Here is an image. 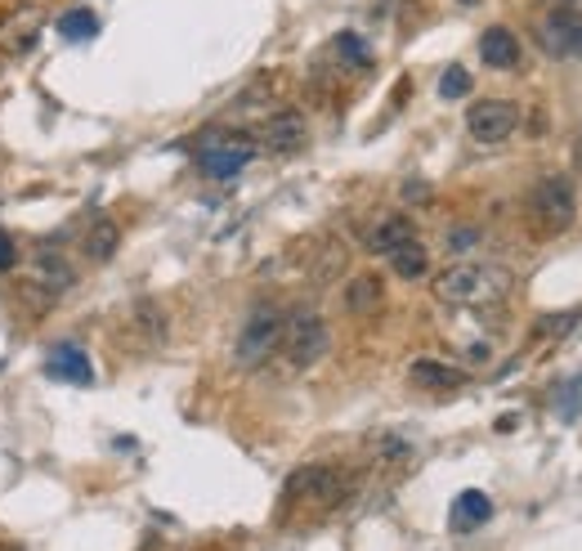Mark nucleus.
<instances>
[{
	"mask_svg": "<svg viewBox=\"0 0 582 551\" xmlns=\"http://www.w3.org/2000/svg\"><path fill=\"white\" fill-rule=\"evenodd\" d=\"M404 242H417V229H413L408 215H381L377 225L368 229V251H377V255H390Z\"/></svg>",
	"mask_w": 582,
	"mask_h": 551,
	"instance_id": "nucleus-16",
	"label": "nucleus"
},
{
	"mask_svg": "<svg viewBox=\"0 0 582 551\" xmlns=\"http://www.w3.org/2000/svg\"><path fill=\"white\" fill-rule=\"evenodd\" d=\"M0 551H23V547H0Z\"/></svg>",
	"mask_w": 582,
	"mask_h": 551,
	"instance_id": "nucleus-29",
	"label": "nucleus"
},
{
	"mask_svg": "<svg viewBox=\"0 0 582 551\" xmlns=\"http://www.w3.org/2000/svg\"><path fill=\"white\" fill-rule=\"evenodd\" d=\"M489 516H493V502H489V493H480V489H466V493H457V502H453V534H470V529H480V525H489Z\"/></svg>",
	"mask_w": 582,
	"mask_h": 551,
	"instance_id": "nucleus-17",
	"label": "nucleus"
},
{
	"mask_svg": "<svg viewBox=\"0 0 582 551\" xmlns=\"http://www.w3.org/2000/svg\"><path fill=\"white\" fill-rule=\"evenodd\" d=\"M440 95H444V99H466V95H470V72L453 63L444 77H440Z\"/></svg>",
	"mask_w": 582,
	"mask_h": 551,
	"instance_id": "nucleus-23",
	"label": "nucleus"
},
{
	"mask_svg": "<svg viewBox=\"0 0 582 551\" xmlns=\"http://www.w3.org/2000/svg\"><path fill=\"white\" fill-rule=\"evenodd\" d=\"M350 493H354V475L345 466L314 462V466L291 471V480L282 489V506L305 511V516H322V511H337Z\"/></svg>",
	"mask_w": 582,
	"mask_h": 551,
	"instance_id": "nucleus-2",
	"label": "nucleus"
},
{
	"mask_svg": "<svg viewBox=\"0 0 582 551\" xmlns=\"http://www.w3.org/2000/svg\"><path fill=\"white\" fill-rule=\"evenodd\" d=\"M41 27H46V14L41 10H10L5 18H0V54H27L36 50V41H41Z\"/></svg>",
	"mask_w": 582,
	"mask_h": 551,
	"instance_id": "nucleus-11",
	"label": "nucleus"
},
{
	"mask_svg": "<svg viewBox=\"0 0 582 551\" xmlns=\"http://www.w3.org/2000/svg\"><path fill=\"white\" fill-rule=\"evenodd\" d=\"M408 381L417 390H426V395H453V390L466 386V373L453 367V363H440V359H417L408 367Z\"/></svg>",
	"mask_w": 582,
	"mask_h": 551,
	"instance_id": "nucleus-14",
	"label": "nucleus"
},
{
	"mask_svg": "<svg viewBox=\"0 0 582 551\" xmlns=\"http://www.w3.org/2000/svg\"><path fill=\"white\" fill-rule=\"evenodd\" d=\"M404 198H408V202H426V198H430V189H426V184H408Z\"/></svg>",
	"mask_w": 582,
	"mask_h": 551,
	"instance_id": "nucleus-27",
	"label": "nucleus"
},
{
	"mask_svg": "<svg viewBox=\"0 0 582 551\" xmlns=\"http://www.w3.org/2000/svg\"><path fill=\"white\" fill-rule=\"evenodd\" d=\"M251 158H256V143H251V135L215 130V135H206V143H202L198 166H202L211 179H233L238 171H246Z\"/></svg>",
	"mask_w": 582,
	"mask_h": 551,
	"instance_id": "nucleus-8",
	"label": "nucleus"
},
{
	"mask_svg": "<svg viewBox=\"0 0 582 551\" xmlns=\"http://www.w3.org/2000/svg\"><path fill=\"white\" fill-rule=\"evenodd\" d=\"M520 130V108L511 99H476L466 113V135L476 143H506Z\"/></svg>",
	"mask_w": 582,
	"mask_h": 551,
	"instance_id": "nucleus-9",
	"label": "nucleus"
},
{
	"mask_svg": "<svg viewBox=\"0 0 582 551\" xmlns=\"http://www.w3.org/2000/svg\"><path fill=\"white\" fill-rule=\"evenodd\" d=\"M480 59L497 72H516L524 63V46H520V36L511 27H484L480 36Z\"/></svg>",
	"mask_w": 582,
	"mask_h": 551,
	"instance_id": "nucleus-13",
	"label": "nucleus"
},
{
	"mask_svg": "<svg viewBox=\"0 0 582 551\" xmlns=\"http://www.w3.org/2000/svg\"><path fill=\"white\" fill-rule=\"evenodd\" d=\"M430 291L434 301H444L453 310H489L511 297V274L484 261H457L430 278Z\"/></svg>",
	"mask_w": 582,
	"mask_h": 551,
	"instance_id": "nucleus-1",
	"label": "nucleus"
},
{
	"mask_svg": "<svg viewBox=\"0 0 582 551\" xmlns=\"http://www.w3.org/2000/svg\"><path fill=\"white\" fill-rule=\"evenodd\" d=\"M54 27L63 41H90V36H99V18L90 10H67V14H59Z\"/></svg>",
	"mask_w": 582,
	"mask_h": 551,
	"instance_id": "nucleus-20",
	"label": "nucleus"
},
{
	"mask_svg": "<svg viewBox=\"0 0 582 551\" xmlns=\"http://www.w3.org/2000/svg\"><path fill=\"white\" fill-rule=\"evenodd\" d=\"M72 287H77V270H72L59 251H36L31 255V265L23 274V291L36 301V310L54 305L63 291H72Z\"/></svg>",
	"mask_w": 582,
	"mask_h": 551,
	"instance_id": "nucleus-6",
	"label": "nucleus"
},
{
	"mask_svg": "<svg viewBox=\"0 0 582 551\" xmlns=\"http://www.w3.org/2000/svg\"><path fill=\"white\" fill-rule=\"evenodd\" d=\"M251 143L265 149V153H274V158H296L309 143V122H305V113H296V108H278V113H269L256 126Z\"/></svg>",
	"mask_w": 582,
	"mask_h": 551,
	"instance_id": "nucleus-7",
	"label": "nucleus"
},
{
	"mask_svg": "<svg viewBox=\"0 0 582 551\" xmlns=\"http://www.w3.org/2000/svg\"><path fill=\"white\" fill-rule=\"evenodd\" d=\"M578 220V202H573V184L565 175H547L533 184L529 193V225H537L542 238H556L565 229H573Z\"/></svg>",
	"mask_w": 582,
	"mask_h": 551,
	"instance_id": "nucleus-3",
	"label": "nucleus"
},
{
	"mask_svg": "<svg viewBox=\"0 0 582 551\" xmlns=\"http://www.w3.org/2000/svg\"><path fill=\"white\" fill-rule=\"evenodd\" d=\"M542 46L556 59H582V14L573 10H547L542 18Z\"/></svg>",
	"mask_w": 582,
	"mask_h": 551,
	"instance_id": "nucleus-10",
	"label": "nucleus"
},
{
	"mask_svg": "<svg viewBox=\"0 0 582 551\" xmlns=\"http://www.w3.org/2000/svg\"><path fill=\"white\" fill-rule=\"evenodd\" d=\"M476 238H480L476 229H461V234H448V247H453V251H461V247H470Z\"/></svg>",
	"mask_w": 582,
	"mask_h": 551,
	"instance_id": "nucleus-26",
	"label": "nucleus"
},
{
	"mask_svg": "<svg viewBox=\"0 0 582 551\" xmlns=\"http://www.w3.org/2000/svg\"><path fill=\"white\" fill-rule=\"evenodd\" d=\"M46 373H50L54 381H67V386H90V381H94V363H90V354H86L77 341H63V346L50 350Z\"/></svg>",
	"mask_w": 582,
	"mask_h": 551,
	"instance_id": "nucleus-12",
	"label": "nucleus"
},
{
	"mask_svg": "<svg viewBox=\"0 0 582 551\" xmlns=\"http://www.w3.org/2000/svg\"><path fill=\"white\" fill-rule=\"evenodd\" d=\"M14 261H18V251H14L10 234H5V229H0V274H5V270H14Z\"/></svg>",
	"mask_w": 582,
	"mask_h": 551,
	"instance_id": "nucleus-25",
	"label": "nucleus"
},
{
	"mask_svg": "<svg viewBox=\"0 0 582 551\" xmlns=\"http://www.w3.org/2000/svg\"><path fill=\"white\" fill-rule=\"evenodd\" d=\"M381 301H385V287L377 274H358L345 283V310L350 314H377Z\"/></svg>",
	"mask_w": 582,
	"mask_h": 551,
	"instance_id": "nucleus-18",
	"label": "nucleus"
},
{
	"mask_svg": "<svg viewBox=\"0 0 582 551\" xmlns=\"http://www.w3.org/2000/svg\"><path fill=\"white\" fill-rule=\"evenodd\" d=\"M573 153H578V171H582V122H578V143H573Z\"/></svg>",
	"mask_w": 582,
	"mask_h": 551,
	"instance_id": "nucleus-28",
	"label": "nucleus"
},
{
	"mask_svg": "<svg viewBox=\"0 0 582 551\" xmlns=\"http://www.w3.org/2000/svg\"><path fill=\"white\" fill-rule=\"evenodd\" d=\"M332 50H337V59L350 63V67H372L368 46H363V36H354V32H341L337 41H332Z\"/></svg>",
	"mask_w": 582,
	"mask_h": 551,
	"instance_id": "nucleus-21",
	"label": "nucleus"
},
{
	"mask_svg": "<svg viewBox=\"0 0 582 551\" xmlns=\"http://www.w3.org/2000/svg\"><path fill=\"white\" fill-rule=\"evenodd\" d=\"M556 413H560V422H578L582 417V373L556 390Z\"/></svg>",
	"mask_w": 582,
	"mask_h": 551,
	"instance_id": "nucleus-22",
	"label": "nucleus"
},
{
	"mask_svg": "<svg viewBox=\"0 0 582 551\" xmlns=\"http://www.w3.org/2000/svg\"><path fill=\"white\" fill-rule=\"evenodd\" d=\"M573 323H578V310H565V314H547V318H537V333H542V337H560V333H569Z\"/></svg>",
	"mask_w": 582,
	"mask_h": 551,
	"instance_id": "nucleus-24",
	"label": "nucleus"
},
{
	"mask_svg": "<svg viewBox=\"0 0 582 551\" xmlns=\"http://www.w3.org/2000/svg\"><path fill=\"white\" fill-rule=\"evenodd\" d=\"M390 270H394L398 278L417 283V278H426V270H430V255H426L421 242H404L398 251H390Z\"/></svg>",
	"mask_w": 582,
	"mask_h": 551,
	"instance_id": "nucleus-19",
	"label": "nucleus"
},
{
	"mask_svg": "<svg viewBox=\"0 0 582 551\" xmlns=\"http://www.w3.org/2000/svg\"><path fill=\"white\" fill-rule=\"evenodd\" d=\"M282 354L291 367H314L327 350H332V327L318 310H291L282 323Z\"/></svg>",
	"mask_w": 582,
	"mask_h": 551,
	"instance_id": "nucleus-4",
	"label": "nucleus"
},
{
	"mask_svg": "<svg viewBox=\"0 0 582 551\" xmlns=\"http://www.w3.org/2000/svg\"><path fill=\"white\" fill-rule=\"evenodd\" d=\"M117 242H122L117 220H113V215H99V220H90V229H86V238H81V251H86L90 265H107V261L117 255Z\"/></svg>",
	"mask_w": 582,
	"mask_h": 551,
	"instance_id": "nucleus-15",
	"label": "nucleus"
},
{
	"mask_svg": "<svg viewBox=\"0 0 582 551\" xmlns=\"http://www.w3.org/2000/svg\"><path fill=\"white\" fill-rule=\"evenodd\" d=\"M282 323H287V314H282L274 301H261L256 310L246 314L242 333H238L233 363H238V367H261V363L278 350V341H282Z\"/></svg>",
	"mask_w": 582,
	"mask_h": 551,
	"instance_id": "nucleus-5",
	"label": "nucleus"
}]
</instances>
